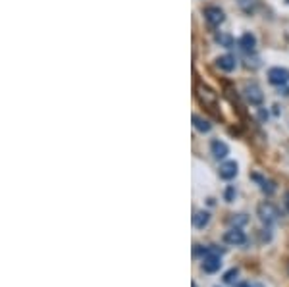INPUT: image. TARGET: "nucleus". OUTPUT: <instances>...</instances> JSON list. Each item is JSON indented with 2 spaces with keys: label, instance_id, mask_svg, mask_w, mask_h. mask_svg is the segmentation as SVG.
I'll list each match as a JSON object with an SVG mask.
<instances>
[{
  "label": "nucleus",
  "instance_id": "obj_1",
  "mask_svg": "<svg viewBox=\"0 0 289 287\" xmlns=\"http://www.w3.org/2000/svg\"><path fill=\"white\" fill-rule=\"evenodd\" d=\"M257 212H259V218L266 224V226H272L274 222H278V218H280V210L276 208L272 202H268V201L260 202Z\"/></svg>",
  "mask_w": 289,
  "mask_h": 287
},
{
  "label": "nucleus",
  "instance_id": "obj_2",
  "mask_svg": "<svg viewBox=\"0 0 289 287\" xmlns=\"http://www.w3.org/2000/svg\"><path fill=\"white\" fill-rule=\"evenodd\" d=\"M197 97H199V101H201L204 106H208V108L214 110V106H216V102H218V97L214 91H210L208 87H204V85H197Z\"/></svg>",
  "mask_w": 289,
  "mask_h": 287
},
{
  "label": "nucleus",
  "instance_id": "obj_3",
  "mask_svg": "<svg viewBox=\"0 0 289 287\" xmlns=\"http://www.w3.org/2000/svg\"><path fill=\"white\" fill-rule=\"evenodd\" d=\"M204 17H206V21H208L212 27H218V25L224 23V19H226L222 8H218V6H208V8H204Z\"/></svg>",
  "mask_w": 289,
  "mask_h": 287
},
{
  "label": "nucleus",
  "instance_id": "obj_4",
  "mask_svg": "<svg viewBox=\"0 0 289 287\" xmlns=\"http://www.w3.org/2000/svg\"><path fill=\"white\" fill-rule=\"evenodd\" d=\"M268 81L272 85H286L289 83V72L286 68H272L268 72Z\"/></svg>",
  "mask_w": 289,
  "mask_h": 287
},
{
  "label": "nucleus",
  "instance_id": "obj_5",
  "mask_svg": "<svg viewBox=\"0 0 289 287\" xmlns=\"http://www.w3.org/2000/svg\"><path fill=\"white\" fill-rule=\"evenodd\" d=\"M224 241L228 245H243L247 241V235L245 231L241 230V228H231L230 231H226V235H224Z\"/></svg>",
  "mask_w": 289,
  "mask_h": 287
},
{
  "label": "nucleus",
  "instance_id": "obj_6",
  "mask_svg": "<svg viewBox=\"0 0 289 287\" xmlns=\"http://www.w3.org/2000/svg\"><path fill=\"white\" fill-rule=\"evenodd\" d=\"M245 97H247V101L251 102V104H255V106L262 104V101H264V95H262L260 87L255 85V83H251V85L245 87Z\"/></svg>",
  "mask_w": 289,
  "mask_h": 287
},
{
  "label": "nucleus",
  "instance_id": "obj_7",
  "mask_svg": "<svg viewBox=\"0 0 289 287\" xmlns=\"http://www.w3.org/2000/svg\"><path fill=\"white\" fill-rule=\"evenodd\" d=\"M220 268H222V260H220V257H216V255L204 257V260H202V270L206 274H214V272H218Z\"/></svg>",
  "mask_w": 289,
  "mask_h": 287
},
{
  "label": "nucleus",
  "instance_id": "obj_8",
  "mask_svg": "<svg viewBox=\"0 0 289 287\" xmlns=\"http://www.w3.org/2000/svg\"><path fill=\"white\" fill-rule=\"evenodd\" d=\"M210 150H212V154H214V158H226L228 156V152H230V148H228V144L224 143V141H220V139H216V141H212L210 143Z\"/></svg>",
  "mask_w": 289,
  "mask_h": 287
},
{
  "label": "nucleus",
  "instance_id": "obj_9",
  "mask_svg": "<svg viewBox=\"0 0 289 287\" xmlns=\"http://www.w3.org/2000/svg\"><path fill=\"white\" fill-rule=\"evenodd\" d=\"M237 175V164L235 162H224L220 166V177L222 179H233Z\"/></svg>",
  "mask_w": 289,
  "mask_h": 287
},
{
  "label": "nucleus",
  "instance_id": "obj_10",
  "mask_svg": "<svg viewBox=\"0 0 289 287\" xmlns=\"http://www.w3.org/2000/svg\"><path fill=\"white\" fill-rule=\"evenodd\" d=\"M218 68L220 70H224V72H233L235 70V66H237V62H235V58L230 56V54H226V56H220L216 60Z\"/></svg>",
  "mask_w": 289,
  "mask_h": 287
},
{
  "label": "nucleus",
  "instance_id": "obj_11",
  "mask_svg": "<svg viewBox=\"0 0 289 287\" xmlns=\"http://www.w3.org/2000/svg\"><path fill=\"white\" fill-rule=\"evenodd\" d=\"M208 222H210V214L206 210H199V212H195V216H193V226L199 228V230L206 228Z\"/></svg>",
  "mask_w": 289,
  "mask_h": 287
},
{
  "label": "nucleus",
  "instance_id": "obj_12",
  "mask_svg": "<svg viewBox=\"0 0 289 287\" xmlns=\"http://www.w3.org/2000/svg\"><path fill=\"white\" fill-rule=\"evenodd\" d=\"M239 44H241V48H243L245 52H253V50H255V46H257V39H255L251 33H247V35L241 37Z\"/></svg>",
  "mask_w": 289,
  "mask_h": 287
},
{
  "label": "nucleus",
  "instance_id": "obj_13",
  "mask_svg": "<svg viewBox=\"0 0 289 287\" xmlns=\"http://www.w3.org/2000/svg\"><path fill=\"white\" fill-rule=\"evenodd\" d=\"M193 126L197 128L199 131H202V133H208V131L212 130V126H210V122L208 120H204V118H201V116H193Z\"/></svg>",
  "mask_w": 289,
  "mask_h": 287
},
{
  "label": "nucleus",
  "instance_id": "obj_14",
  "mask_svg": "<svg viewBox=\"0 0 289 287\" xmlns=\"http://www.w3.org/2000/svg\"><path fill=\"white\" fill-rule=\"evenodd\" d=\"M237 268H231L230 272H226V276H224V282H226V284H231V282H233V280H235V278H237Z\"/></svg>",
  "mask_w": 289,
  "mask_h": 287
},
{
  "label": "nucleus",
  "instance_id": "obj_15",
  "mask_svg": "<svg viewBox=\"0 0 289 287\" xmlns=\"http://www.w3.org/2000/svg\"><path fill=\"white\" fill-rule=\"evenodd\" d=\"M262 191H266V193H274L276 191L274 183H272V181H264V179H262Z\"/></svg>",
  "mask_w": 289,
  "mask_h": 287
},
{
  "label": "nucleus",
  "instance_id": "obj_16",
  "mask_svg": "<svg viewBox=\"0 0 289 287\" xmlns=\"http://www.w3.org/2000/svg\"><path fill=\"white\" fill-rule=\"evenodd\" d=\"M216 39L220 41V43L226 44V46H231V39H230V37H226V35H218Z\"/></svg>",
  "mask_w": 289,
  "mask_h": 287
},
{
  "label": "nucleus",
  "instance_id": "obj_17",
  "mask_svg": "<svg viewBox=\"0 0 289 287\" xmlns=\"http://www.w3.org/2000/svg\"><path fill=\"white\" fill-rule=\"evenodd\" d=\"M233 195H235V189L233 187H228V191H226V201H233Z\"/></svg>",
  "mask_w": 289,
  "mask_h": 287
},
{
  "label": "nucleus",
  "instance_id": "obj_18",
  "mask_svg": "<svg viewBox=\"0 0 289 287\" xmlns=\"http://www.w3.org/2000/svg\"><path fill=\"white\" fill-rule=\"evenodd\" d=\"M237 287H255V286H251V284H239Z\"/></svg>",
  "mask_w": 289,
  "mask_h": 287
},
{
  "label": "nucleus",
  "instance_id": "obj_19",
  "mask_svg": "<svg viewBox=\"0 0 289 287\" xmlns=\"http://www.w3.org/2000/svg\"><path fill=\"white\" fill-rule=\"evenodd\" d=\"M286 208H288V212H289V195H288V199H286Z\"/></svg>",
  "mask_w": 289,
  "mask_h": 287
},
{
  "label": "nucleus",
  "instance_id": "obj_20",
  "mask_svg": "<svg viewBox=\"0 0 289 287\" xmlns=\"http://www.w3.org/2000/svg\"><path fill=\"white\" fill-rule=\"evenodd\" d=\"M288 272H289V266H288Z\"/></svg>",
  "mask_w": 289,
  "mask_h": 287
}]
</instances>
